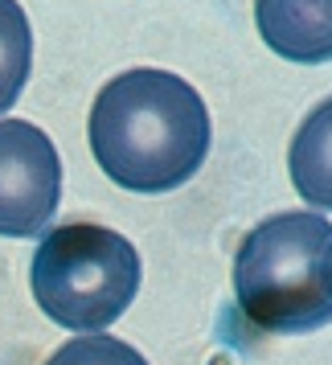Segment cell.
<instances>
[{
	"label": "cell",
	"instance_id": "cell-2",
	"mask_svg": "<svg viewBox=\"0 0 332 365\" xmlns=\"http://www.w3.org/2000/svg\"><path fill=\"white\" fill-rule=\"evenodd\" d=\"M332 226L320 214H275L234 255V304L254 332L304 336L332 320Z\"/></svg>",
	"mask_w": 332,
	"mask_h": 365
},
{
	"label": "cell",
	"instance_id": "cell-6",
	"mask_svg": "<svg viewBox=\"0 0 332 365\" xmlns=\"http://www.w3.org/2000/svg\"><path fill=\"white\" fill-rule=\"evenodd\" d=\"M46 365H148V361H144V353H135L128 341L107 336V332H90V336L66 341Z\"/></svg>",
	"mask_w": 332,
	"mask_h": 365
},
{
	"label": "cell",
	"instance_id": "cell-1",
	"mask_svg": "<svg viewBox=\"0 0 332 365\" xmlns=\"http://www.w3.org/2000/svg\"><path fill=\"white\" fill-rule=\"evenodd\" d=\"M209 111L181 74L128 70L95 95L86 140L99 168L128 193H172L209 156Z\"/></svg>",
	"mask_w": 332,
	"mask_h": 365
},
{
	"label": "cell",
	"instance_id": "cell-4",
	"mask_svg": "<svg viewBox=\"0 0 332 365\" xmlns=\"http://www.w3.org/2000/svg\"><path fill=\"white\" fill-rule=\"evenodd\" d=\"M62 201V156L29 119H0V234L29 238Z\"/></svg>",
	"mask_w": 332,
	"mask_h": 365
},
{
	"label": "cell",
	"instance_id": "cell-5",
	"mask_svg": "<svg viewBox=\"0 0 332 365\" xmlns=\"http://www.w3.org/2000/svg\"><path fill=\"white\" fill-rule=\"evenodd\" d=\"M33 70V29L25 9L13 0H0V115L21 99Z\"/></svg>",
	"mask_w": 332,
	"mask_h": 365
},
{
	"label": "cell",
	"instance_id": "cell-3",
	"mask_svg": "<svg viewBox=\"0 0 332 365\" xmlns=\"http://www.w3.org/2000/svg\"><path fill=\"white\" fill-rule=\"evenodd\" d=\"M37 308L74 332H103L132 308L140 292V255L123 234L95 222H62L29 263Z\"/></svg>",
	"mask_w": 332,
	"mask_h": 365
}]
</instances>
